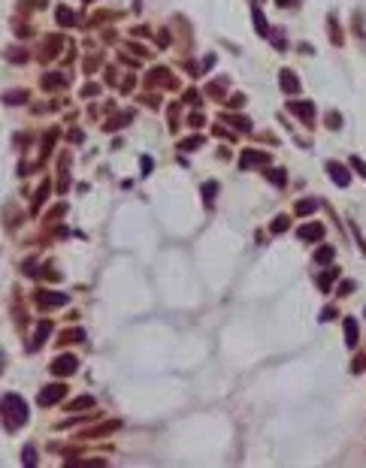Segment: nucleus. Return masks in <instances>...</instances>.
Wrapping results in <instances>:
<instances>
[{
  "instance_id": "f257e3e1",
  "label": "nucleus",
  "mask_w": 366,
  "mask_h": 468,
  "mask_svg": "<svg viewBox=\"0 0 366 468\" xmlns=\"http://www.w3.org/2000/svg\"><path fill=\"white\" fill-rule=\"evenodd\" d=\"M3 405H6V429L18 426V423L24 420V402H21L18 396H6Z\"/></svg>"
},
{
  "instance_id": "f03ea898",
  "label": "nucleus",
  "mask_w": 366,
  "mask_h": 468,
  "mask_svg": "<svg viewBox=\"0 0 366 468\" xmlns=\"http://www.w3.org/2000/svg\"><path fill=\"white\" fill-rule=\"evenodd\" d=\"M61 393H64V387H52V390H46V393L40 396V405H52Z\"/></svg>"
},
{
  "instance_id": "7ed1b4c3",
  "label": "nucleus",
  "mask_w": 366,
  "mask_h": 468,
  "mask_svg": "<svg viewBox=\"0 0 366 468\" xmlns=\"http://www.w3.org/2000/svg\"><path fill=\"white\" fill-rule=\"evenodd\" d=\"M300 236H303V239H306V236H309V239H318V236H321V227H303Z\"/></svg>"
},
{
  "instance_id": "20e7f679",
  "label": "nucleus",
  "mask_w": 366,
  "mask_h": 468,
  "mask_svg": "<svg viewBox=\"0 0 366 468\" xmlns=\"http://www.w3.org/2000/svg\"><path fill=\"white\" fill-rule=\"evenodd\" d=\"M330 172L336 175V181H339V184H345V181H348V175L342 172V166H336V163H333V166H330Z\"/></svg>"
},
{
  "instance_id": "39448f33",
  "label": "nucleus",
  "mask_w": 366,
  "mask_h": 468,
  "mask_svg": "<svg viewBox=\"0 0 366 468\" xmlns=\"http://www.w3.org/2000/svg\"><path fill=\"white\" fill-rule=\"evenodd\" d=\"M55 372H73V360H70V357H67V360H58Z\"/></svg>"
},
{
  "instance_id": "423d86ee",
  "label": "nucleus",
  "mask_w": 366,
  "mask_h": 468,
  "mask_svg": "<svg viewBox=\"0 0 366 468\" xmlns=\"http://www.w3.org/2000/svg\"><path fill=\"white\" fill-rule=\"evenodd\" d=\"M24 465H33V447L24 450Z\"/></svg>"
}]
</instances>
